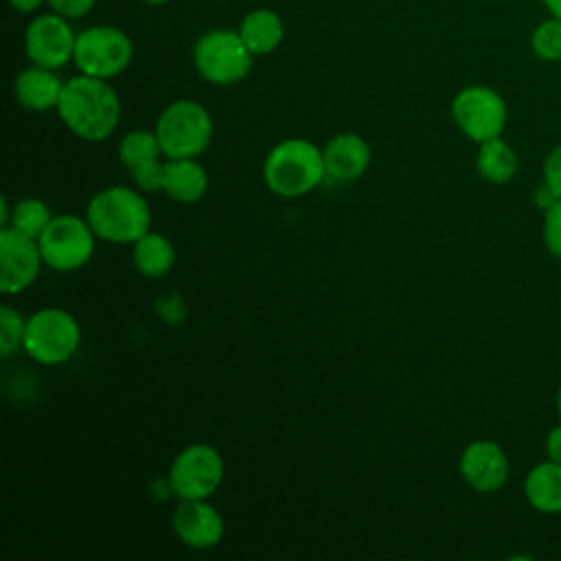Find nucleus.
Here are the masks:
<instances>
[{"mask_svg":"<svg viewBox=\"0 0 561 561\" xmlns=\"http://www.w3.org/2000/svg\"><path fill=\"white\" fill-rule=\"evenodd\" d=\"M57 114L77 138L101 142L121 123V101L107 79L79 75L64 83Z\"/></svg>","mask_w":561,"mask_h":561,"instance_id":"1","label":"nucleus"},{"mask_svg":"<svg viewBox=\"0 0 561 561\" xmlns=\"http://www.w3.org/2000/svg\"><path fill=\"white\" fill-rule=\"evenodd\" d=\"M85 219L94 234L107 243H134L151 230V210L140 188L114 184L96 191L88 206Z\"/></svg>","mask_w":561,"mask_h":561,"instance_id":"2","label":"nucleus"},{"mask_svg":"<svg viewBox=\"0 0 561 561\" xmlns=\"http://www.w3.org/2000/svg\"><path fill=\"white\" fill-rule=\"evenodd\" d=\"M324 178L322 149L307 138L280 140L263 160V182L283 199H296L311 193Z\"/></svg>","mask_w":561,"mask_h":561,"instance_id":"3","label":"nucleus"},{"mask_svg":"<svg viewBox=\"0 0 561 561\" xmlns=\"http://www.w3.org/2000/svg\"><path fill=\"white\" fill-rule=\"evenodd\" d=\"M153 131L164 158H197L213 140V118L202 103L180 99L160 112Z\"/></svg>","mask_w":561,"mask_h":561,"instance_id":"4","label":"nucleus"},{"mask_svg":"<svg viewBox=\"0 0 561 561\" xmlns=\"http://www.w3.org/2000/svg\"><path fill=\"white\" fill-rule=\"evenodd\" d=\"M81 344L77 318L61 307H44L26 318L24 351L31 359L46 366L68 362Z\"/></svg>","mask_w":561,"mask_h":561,"instance_id":"5","label":"nucleus"},{"mask_svg":"<svg viewBox=\"0 0 561 561\" xmlns=\"http://www.w3.org/2000/svg\"><path fill=\"white\" fill-rule=\"evenodd\" d=\"M252 53L241 39L239 31L215 28L204 33L193 48V64L197 72L217 85L241 81L252 68Z\"/></svg>","mask_w":561,"mask_h":561,"instance_id":"6","label":"nucleus"},{"mask_svg":"<svg viewBox=\"0 0 561 561\" xmlns=\"http://www.w3.org/2000/svg\"><path fill=\"white\" fill-rule=\"evenodd\" d=\"M96 239L85 217L55 215L37 243L44 265L55 272H75L90 263Z\"/></svg>","mask_w":561,"mask_h":561,"instance_id":"7","label":"nucleus"},{"mask_svg":"<svg viewBox=\"0 0 561 561\" xmlns=\"http://www.w3.org/2000/svg\"><path fill=\"white\" fill-rule=\"evenodd\" d=\"M226 465L208 443L186 445L171 462L169 486L180 500H208L224 482Z\"/></svg>","mask_w":561,"mask_h":561,"instance_id":"8","label":"nucleus"},{"mask_svg":"<svg viewBox=\"0 0 561 561\" xmlns=\"http://www.w3.org/2000/svg\"><path fill=\"white\" fill-rule=\"evenodd\" d=\"M134 55L131 39L116 26H92L77 35L72 61L81 75L112 79L121 75Z\"/></svg>","mask_w":561,"mask_h":561,"instance_id":"9","label":"nucleus"},{"mask_svg":"<svg viewBox=\"0 0 561 561\" xmlns=\"http://www.w3.org/2000/svg\"><path fill=\"white\" fill-rule=\"evenodd\" d=\"M506 116L508 112L502 94L489 85H467L451 101V118L456 127L478 145L502 136Z\"/></svg>","mask_w":561,"mask_h":561,"instance_id":"10","label":"nucleus"},{"mask_svg":"<svg viewBox=\"0 0 561 561\" xmlns=\"http://www.w3.org/2000/svg\"><path fill=\"white\" fill-rule=\"evenodd\" d=\"M44 265L37 239L2 226L0 230V289L2 294H20L28 289Z\"/></svg>","mask_w":561,"mask_h":561,"instance_id":"11","label":"nucleus"},{"mask_svg":"<svg viewBox=\"0 0 561 561\" xmlns=\"http://www.w3.org/2000/svg\"><path fill=\"white\" fill-rule=\"evenodd\" d=\"M59 13H46L35 18L24 35V48L35 66L57 70L75 57L77 35Z\"/></svg>","mask_w":561,"mask_h":561,"instance_id":"12","label":"nucleus"},{"mask_svg":"<svg viewBox=\"0 0 561 561\" xmlns=\"http://www.w3.org/2000/svg\"><path fill=\"white\" fill-rule=\"evenodd\" d=\"M171 524L180 541L193 550L215 548L226 533L221 513L208 500H180Z\"/></svg>","mask_w":561,"mask_h":561,"instance_id":"13","label":"nucleus"},{"mask_svg":"<svg viewBox=\"0 0 561 561\" xmlns=\"http://www.w3.org/2000/svg\"><path fill=\"white\" fill-rule=\"evenodd\" d=\"M460 476L478 493H495L508 480V458L504 449L486 438L473 440L460 456Z\"/></svg>","mask_w":561,"mask_h":561,"instance_id":"14","label":"nucleus"},{"mask_svg":"<svg viewBox=\"0 0 561 561\" xmlns=\"http://www.w3.org/2000/svg\"><path fill=\"white\" fill-rule=\"evenodd\" d=\"M322 158L327 178H333L335 182H353L368 171L373 151L359 134L344 131L322 147Z\"/></svg>","mask_w":561,"mask_h":561,"instance_id":"15","label":"nucleus"},{"mask_svg":"<svg viewBox=\"0 0 561 561\" xmlns=\"http://www.w3.org/2000/svg\"><path fill=\"white\" fill-rule=\"evenodd\" d=\"M13 92L22 107L31 112H48V110H57L64 92V83L50 68L33 64L31 68L22 70L15 77Z\"/></svg>","mask_w":561,"mask_h":561,"instance_id":"16","label":"nucleus"},{"mask_svg":"<svg viewBox=\"0 0 561 561\" xmlns=\"http://www.w3.org/2000/svg\"><path fill=\"white\" fill-rule=\"evenodd\" d=\"M208 191V173L195 158H167L162 164V193L180 204H195Z\"/></svg>","mask_w":561,"mask_h":561,"instance_id":"17","label":"nucleus"},{"mask_svg":"<svg viewBox=\"0 0 561 561\" xmlns=\"http://www.w3.org/2000/svg\"><path fill=\"white\" fill-rule=\"evenodd\" d=\"M524 495L528 504L546 515L561 513V462L546 460L535 465L524 480Z\"/></svg>","mask_w":561,"mask_h":561,"instance_id":"18","label":"nucleus"},{"mask_svg":"<svg viewBox=\"0 0 561 561\" xmlns=\"http://www.w3.org/2000/svg\"><path fill=\"white\" fill-rule=\"evenodd\" d=\"M131 263L138 274L160 278L175 265V245L164 234L149 230L131 243Z\"/></svg>","mask_w":561,"mask_h":561,"instance_id":"19","label":"nucleus"},{"mask_svg":"<svg viewBox=\"0 0 561 561\" xmlns=\"http://www.w3.org/2000/svg\"><path fill=\"white\" fill-rule=\"evenodd\" d=\"M239 35L252 55H267L283 39V20L270 9H254L241 20Z\"/></svg>","mask_w":561,"mask_h":561,"instance_id":"20","label":"nucleus"},{"mask_svg":"<svg viewBox=\"0 0 561 561\" xmlns=\"http://www.w3.org/2000/svg\"><path fill=\"white\" fill-rule=\"evenodd\" d=\"M476 169L482 180L491 184H506L517 173V153L502 140V136L480 142L476 156Z\"/></svg>","mask_w":561,"mask_h":561,"instance_id":"21","label":"nucleus"},{"mask_svg":"<svg viewBox=\"0 0 561 561\" xmlns=\"http://www.w3.org/2000/svg\"><path fill=\"white\" fill-rule=\"evenodd\" d=\"M162 149L156 131L149 129H134L127 131L118 142V160L131 173L140 167L162 160Z\"/></svg>","mask_w":561,"mask_h":561,"instance_id":"22","label":"nucleus"},{"mask_svg":"<svg viewBox=\"0 0 561 561\" xmlns=\"http://www.w3.org/2000/svg\"><path fill=\"white\" fill-rule=\"evenodd\" d=\"M53 217L55 215L46 202H42L37 197H24L11 208L7 226H13L15 230H20L33 239H39V234L46 230V226L50 224Z\"/></svg>","mask_w":561,"mask_h":561,"instance_id":"23","label":"nucleus"},{"mask_svg":"<svg viewBox=\"0 0 561 561\" xmlns=\"http://www.w3.org/2000/svg\"><path fill=\"white\" fill-rule=\"evenodd\" d=\"M530 48L541 61H561V18L541 20L530 35Z\"/></svg>","mask_w":561,"mask_h":561,"instance_id":"24","label":"nucleus"},{"mask_svg":"<svg viewBox=\"0 0 561 561\" xmlns=\"http://www.w3.org/2000/svg\"><path fill=\"white\" fill-rule=\"evenodd\" d=\"M26 318L11 305L0 307V353L2 357L13 355L24 346Z\"/></svg>","mask_w":561,"mask_h":561,"instance_id":"25","label":"nucleus"},{"mask_svg":"<svg viewBox=\"0 0 561 561\" xmlns=\"http://www.w3.org/2000/svg\"><path fill=\"white\" fill-rule=\"evenodd\" d=\"M543 241H546V248L561 259V199H554L552 204L546 206Z\"/></svg>","mask_w":561,"mask_h":561,"instance_id":"26","label":"nucleus"},{"mask_svg":"<svg viewBox=\"0 0 561 561\" xmlns=\"http://www.w3.org/2000/svg\"><path fill=\"white\" fill-rule=\"evenodd\" d=\"M543 191L550 197V204L554 199H561V145H557L543 162Z\"/></svg>","mask_w":561,"mask_h":561,"instance_id":"27","label":"nucleus"},{"mask_svg":"<svg viewBox=\"0 0 561 561\" xmlns=\"http://www.w3.org/2000/svg\"><path fill=\"white\" fill-rule=\"evenodd\" d=\"M162 164H164V160H158V162H151L147 167L131 171V180H134L136 188H140L142 193L162 191Z\"/></svg>","mask_w":561,"mask_h":561,"instance_id":"28","label":"nucleus"},{"mask_svg":"<svg viewBox=\"0 0 561 561\" xmlns=\"http://www.w3.org/2000/svg\"><path fill=\"white\" fill-rule=\"evenodd\" d=\"M55 13L64 18H81L92 11L96 0H46Z\"/></svg>","mask_w":561,"mask_h":561,"instance_id":"29","label":"nucleus"},{"mask_svg":"<svg viewBox=\"0 0 561 561\" xmlns=\"http://www.w3.org/2000/svg\"><path fill=\"white\" fill-rule=\"evenodd\" d=\"M546 454L550 460L561 462V423L554 425L546 436Z\"/></svg>","mask_w":561,"mask_h":561,"instance_id":"30","label":"nucleus"},{"mask_svg":"<svg viewBox=\"0 0 561 561\" xmlns=\"http://www.w3.org/2000/svg\"><path fill=\"white\" fill-rule=\"evenodd\" d=\"M11 2V7L15 9V11H20V13H31V11H35L44 0H9Z\"/></svg>","mask_w":561,"mask_h":561,"instance_id":"31","label":"nucleus"},{"mask_svg":"<svg viewBox=\"0 0 561 561\" xmlns=\"http://www.w3.org/2000/svg\"><path fill=\"white\" fill-rule=\"evenodd\" d=\"M541 4L546 7L548 15H554V18H561V0H541Z\"/></svg>","mask_w":561,"mask_h":561,"instance_id":"32","label":"nucleus"},{"mask_svg":"<svg viewBox=\"0 0 561 561\" xmlns=\"http://www.w3.org/2000/svg\"><path fill=\"white\" fill-rule=\"evenodd\" d=\"M557 410H559V416H561V388H559V394H557Z\"/></svg>","mask_w":561,"mask_h":561,"instance_id":"33","label":"nucleus"},{"mask_svg":"<svg viewBox=\"0 0 561 561\" xmlns=\"http://www.w3.org/2000/svg\"><path fill=\"white\" fill-rule=\"evenodd\" d=\"M142 2H147V4H164L167 0H142Z\"/></svg>","mask_w":561,"mask_h":561,"instance_id":"34","label":"nucleus"}]
</instances>
